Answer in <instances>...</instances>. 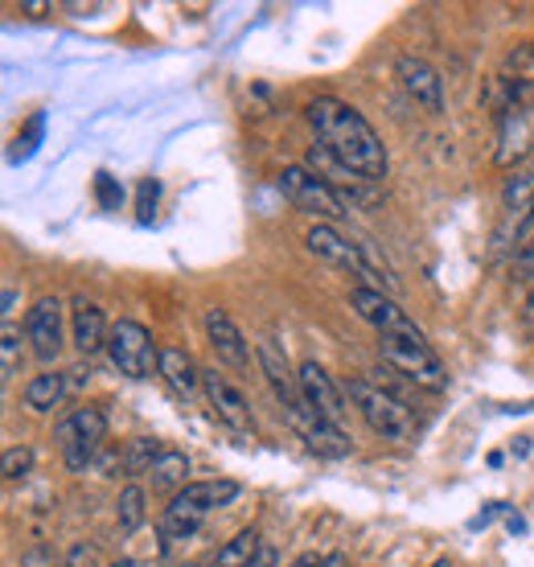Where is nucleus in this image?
<instances>
[{
  "label": "nucleus",
  "instance_id": "obj_1",
  "mask_svg": "<svg viewBox=\"0 0 534 567\" xmlns=\"http://www.w3.org/2000/svg\"><path fill=\"white\" fill-rule=\"evenodd\" d=\"M305 120L309 128L317 132V144L329 148L350 173H358L362 182L379 185L387 173H391V156H387V144L370 120H366L353 103L338 100V95H317V100L305 107Z\"/></svg>",
  "mask_w": 534,
  "mask_h": 567
},
{
  "label": "nucleus",
  "instance_id": "obj_2",
  "mask_svg": "<svg viewBox=\"0 0 534 567\" xmlns=\"http://www.w3.org/2000/svg\"><path fill=\"white\" fill-rule=\"evenodd\" d=\"M239 494H243V485L226 482V477H218V482H189L182 494H173V502L165 506V514H161V535H165V539H194L197 530H202V523H206L214 511L230 506Z\"/></svg>",
  "mask_w": 534,
  "mask_h": 567
},
{
  "label": "nucleus",
  "instance_id": "obj_3",
  "mask_svg": "<svg viewBox=\"0 0 534 567\" xmlns=\"http://www.w3.org/2000/svg\"><path fill=\"white\" fill-rule=\"evenodd\" d=\"M346 395H350V403L358 408V415L370 424L374 436L391 440V444H408V440H415V415H411L391 391H382L379 383H370V379H350V383H346Z\"/></svg>",
  "mask_w": 534,
  "mask_h": 567
},
{
  "label": "nucleus",
  "instance_id": "obj_4",
  "mask_svg": "<svg viewBox=\"0 0 534 567\" xmlns=\"http://www.w3.org/2000/svg\"><path fill=\"white\" fill-rule=\"evenodd\" d=\"M379 354L394 374H403L408 383L423 386V391H444L449 386V370H444L440 354L423 333L420 338H379Z\"/></svg>",
  "mask_w": 534,
  "mask_h": 567
},
{
  "label": "nucleus",
  "instance_id": "obj_5",
  "mask_svg": "<svg viewBox=\"0 0 534 567\" xmlns=\"http://www.w3.org/2000/svg\"><path fill=\"white\" fill-rule=\"evenodd\" d=\"M54 440L58 449H62V461L71 473H86V468L95 465L99 449H103V440H107V415L103 408H74L71 415H62L54 427Z\"/></svg>",
  "mask_w": 534,
  "mask_h": 567
},
{
  "label": "nucleus",
  "instance_id": "obj_6",
  "mask_svg": "<svg viewBox=\"0 0 534 567\" xmlns=\"http://www.w3.org/2000/svg\"><path fill=\"white\" fill-rule=\"evenodd\" d=\"M276 185H280V194L292 202L296 210L312 214V218H321L329 227H333L338 218H346V198H341L325 177H317L309 165H288V169L276 177Z\"/></svg>",
  "mask_w": 534,
  "mask_h": 567
},
{
  "label": "nucleus",
  "instance_id": "obj_7",
  "mask_svg": "<svg viewBox=\"0 0 534 567\" xmlns=\"http://www.w3.org/2000/svg\"><path fill=\"white\" fill-rule=\"evenodd\" d=\"M161 350L165 346H156V338L141 321H115L112 326V338H107V358H112V367L124 374V379H153V370H161Z\"/></svg>",
  "mask_w": 534,
  "mask_h": 567
},
{
  "label": "nucleus",
  "instance_id": "obj_8",
  "mask_svg": "<svg viewBox=\"0 0 534 567\" xmlns=\"http://www.w3.org/2000/svg\"><path fill=\"white\" fill-rule=\"evenodd\" d=\"M25 341L33 346V358L54 367L66 346V305L58 297H38L25 312Z\"/></svg>",
  "mask_w": 534,
  "mask_h": 567
},
{
  "label": "nucleus",
  "instance_id": "obj_9",
  "mask_svg": "<svg viewBox=\"0 0 534 567\" xmlns=\"http://www.w3.org/2000/svg\"><path fill=\"white\" fill-rule=\"evenodd\" d=\"M353 312L362 317L370 329H379V338H420L423 329L408 317V309H399V300L379 288H353L350 292Z\"/></svg>",
  "mask_w": 534,
  "mask_h": 567
},
{
  "label": "nucleus",
  "instance_id": "obj_10",
  "mask_svg": "<svg viewBox=\"0 0 534 567\" xmlns=\"http://www.w3.org/2000/svg\"><path fill=\"white\" fill-rule=\"evenodd\" d=\"M305 243H309V251L317 259H325V264H333V268L350 271V276L366 280V288H379L374 271H370V259H366V251H362V243L346 239L338 227H329V223H317V227L305 235Z\"/></svg>",
  "mask_w": 534,
  "mask_h": 567
},
{
  "label": "nucleus",
  "instance_id": "obj_11",
  "mask_svg": "<svg viewBox=\"0 0 534 567\" xmlns=\"http://www.w3.org/2000/svg\"><path fill=\"white\" fill-rule=\"evenodd\" d=\"M202 391H206V403H210L214 420L230 432H239V436H255V415H251V403L243 395L239 386L223 379L218 370H206L202 374Z\"/></svg>",
  "mask_w": 534,
  "mask_h": 567
},
{
  "label": "nucleus",
  "instance_id": "obj_12",
  "mask_svg": "<svg viewBox=\"0 0 534 567\" xmlns=\"http://www.w3.org/2000/svg\"><path fill=\"white\" fill-rule=\"evenodd\" d=\"M296 379H300V395H305V403H309L312 412L321 415V420H329L333 427H346V391H341L333 379H329V370L317 367V362H300L296 367Z\"/></svg>",
  "mask_w": 534,
  "mask_h": 567
},
{
  "label": "nucleus",
  "instance_id": "obj_13",
  "mask_svg": "<svg viewBox=\"0 0 534 567\" xmlns=\"http://www.w3.org/2000/svg\"><path fill=\"white\" fill-rule=\"evenodd\" d=\"M394 74H399V86L408 91V100L415 107H423L428 115H440L444 112V79L432 62H423L415 54H403L394 62Z\"/></svg>",
  "mask_w": 534,
  "mask_h": 567
},
{
  "label": "nucleus",
  "instance_id": "obj_14",
  "mask_svg": "<svg viewBox=\"0 0 534 567\" xmlns=\"http://www.w3.org/2000/svg\"><path fill=\"white\" fill-rule=\"evenodd\" d=\"M255 358H259V370H264L267 386L276 391V399H280L284 415L292 420V415H300L309 403H305V395H300V379H296V370L288 367V358H284V350L276 346V341H259L255 346Z\"/></svg>",
  "mask_w": 534,
  "mask_h": 567
},
{
  "label": "nucleus",
  "instance_id": "obj_15",
  "mask_svg": "<svg viewBox=\"0 0 534 567\" xmlns=\"http://www.w3.org/2000/svg\"><path fill=\"white\" fill-rule=\"evenodd\" d=\"M288 424H292L296 436L305 440V449H309V453L325 456V461H341V456H350V436H346V427H333L329 420H321V415L312 412V408H305L300 415H292Z\"/></svg>",
  "mask_w": 534,
  "mask_h": 567
},
{
  "label": "nucleus",
  "instance_id": "obj_16",
  "mask_svg": "<svg viewBox=\"0 0 534 567\" xmlns=\"http://www.w3.org/2000/svg\"><path fill=\"white\" fill-rule=\"evenodd\" d=\"M206 338H210L218 362H226L230 370L251 367V346H247L243 329L230 321V312L226 309H206Z\"/></svg>",
  "mask_w": 534,
  "mask_h": 567
},
{
  "label": "nucleus",
  "instance_id": "obj_17",
  "mask_svg": "<svg viewBox=\"0 0 534 567\" xmlns=\"http://www.w3.org/2000/svg\"><path fill=\"white\" fill-rule=\"evenodd\" d=\"M71 338H74V350H79L83 358H95L99 350H107L112 326H107V317H103V309H99L95 300L74 297V305H71Z\"/></svg>",
  "mask_w": 534,
  "mask_h": 567
},
{
  "label": "nucleus",
  "instance_id": "obj_18",
  "mask_svg": "<svg viewBox=\"0 0 534 567\" xmlns=\"http://www.w3.org/2000/svg\"><path fill=\"white\" fill-rule=\"evenodd\" d=\"M534 141V107L526 103H510L506 112H502V144H497V165H510V161H518Z\"/></svg>",
  "mask_w": 534,
  "mask_h": 567
},
{
  "label": "nucleus",
  "instance_id": "obj_19",
  "mask_svg": "<svg viewBox=\"0 0 534 567\" xmlns=\"http://www.w3.org/2000/svg\"><path fill=\"white\" fill-rule=\"evenodd\" d=\"M165 383H170V391H177V395H194L197 386H202V374L206 370H197V362L185 350H177V346H165L161 350V370H156Z\"/></svg>",
  "mask_w": 534,
  "mask_h": 567
},
{
  "label": "nucleus",
  "instance_id": "obj_20",
  "mask_svg": "<svg viewBox=\"0 0 534 567\" xmlns=\"http://www.w3.org/2000/svg\"><path fill=\"white\" fill-rule=\"evenodd\" d=\"M148 482H153L156 494H182L189 485V456L177 453V449H165L156 456V465L148 468Z\"/></svg>",
  "mask_w": 534,
  "mask_h": 567
},
{
  "label": "nucleus",
  "instance_id": "obj_21",
  "mask_svg": "<svg viewBox=\"0 0 534 567\" xmlns=\"http://www.w3.org/2000/svg\"><path fill=\"white\" fill-rule=\"evenodd\" d=\"M62 395H66V374H58V370H42V374H33L25 383L29 412H54Z\"/></svg>",
  "mask_w": 534,
  "mask_h": 567
},
{
  "label": "nucleus",
  "instance_id": "obj_22",
  "mask_svg": "<svg viewBox=\"0 0 534 567\" xmlns=\"http://www.w3.org/2000/svg\"><path fill=\"white\" fill-rule=\"evenodd\" d=\"M144 518H148V494H144V485H124L120 489V502H115V523H120V530L124 535H136L144 526Z\"/></svg>",
  "mask_w": 534,
  "mask_h": 567
},
{
  "label": "nucleus",
  "instance_id": "obj_23",
  "mask_svg": "<svg viewBox=\"0 0 534 567\" xmlns=\"http://www.w3.org/2000/svg\"><path fill=\"white\" fill-rule=\"evenodd\" d=\"M264 551V543H259V530H239L235 539H226L214 555L210 567H251L255 555Z\"/></svg>",
  "mask_w": 534,
  "mask_h": 567
},
{
  "label": "nucleus",
  "instance_id": "obj_24",
  "mask_svg": "<svg viewBox=\"0 0 534 567\" xmlns=\"http://www.w3.org/2000/svg\"><path fill=\"white\" fill-rule=\"evenodd\" d=\"M161 453H165V449H161V440L141 436V440H132V444H127V453L120 456V465H124L127 477H141V473H148V468L156 465V456Z\"/></svg>",
  "mask_w": 534,
  "mask_h": 567
},
{
  "label": "nucleus",
  "instance_id": "obj_25",
  "mask_svg": "<svg viewBox=\"0 0 534 567\" xmlns=\"http://www.w3.org/2000/svg\"><path fill=\"white\" fill-rule=\"evenodd\" d=\"M21 329H17L13 317H4V329H0V367H4V383L21 374Z\"/></svg>",
  "mask_w": 534,
  "mask_h": 567
},
{
  "label": "nucleus",
  "instance_id": "obj_26",
  "mask_svg": "<svg viewBox=\"0 0 534 567\" xmlns=\"http://www.w3.org/2000/svg\"><path fill=\"white\" fill-rule=\"evenodd\" d=\"M502 206L510 214H522L526 206H534V173H514L502 189Z\"/></svg>",
  "mask_w": 534,
  "mask_h": 567
},
{
  "label": "nucleus",
  "instance_id": "obj_27",
  "mask_svg": "<svg viewBox=\"0 0 534 567\" xmlns=\"http://www.w3.org/2000/svg\"><path fill=\"white\" fill-rule=\"evenodd\" d=\"M29 473H33V449H25V444L4 449V477H9V482H21Z\"/></svg>",
  "mask_w": 534,
  "mask_h": 567
},
{
  "label": "nucleus",
  "instance_id": "obj_28",
  "mask_svg": "<svg viewBox=\"0 0 534 567\" xmlns=\"http://www.w3.org/2000/svg\"><path fill=\"white\" fill-rule=\"evenodd\" d=\"M156 202H161V185H156L153 177H144V182L136 185V218H141V223H153Z\"/></svg>",
  "mask_w": 534,
  "mask_h": 567
},
{
  "label": "nucleus",
  "instance_id": "obj_29",
  "mask_svg": "<svg viewBox=\"0 0 534 567\" xmlns=\"http://www.w3.org/2000/svg\"><path fill=\"white\" fill-rule=\"evenodd\" d=\"M42 128H45V120L42 115H33V120H29V128L17 136L13 161H29V156H33V148H38V141H42Z\"/></svg>",
  "mask_w": 534,
  "mask_h": 567
},
{
  "label": "nucleus",
  "instance_id": "obj_30",
  "mask_svg": "<svg viewBox=\"0 0 534 567\" xmlns=\"http://www.w3.org/2000/svg\"><path fill=\"white\" fill-rule=\"evenodd\" d=\"M95 194H99V206H103V210H120V202H124V189H115L112 173H99Z\"/></svg>",
  "mask_w": 534,
  "mask_h": 567
},
{
  "label": "nucleus",
  "instance_id": "obj_31",
  "mask_svg": "<svg viewBox=\"0 0 534 567\" xmlns=\"http://www.w3.org/2000/svg\"><path fill=\"white\" fill-rule=\"evenodd\" d=\"M62 567H103V559H99L95 543H74L71 551H66V564Z\"/></svg>",
  "mask_w": 534,
  "mask_h": 567
},
{
  "label": "nucleus",
  "instance_id": "obj_32",
  "mask_svg": "<svg viewBox=\"0 0 534 567\" xmlns=\"http://www.w3.org/2000/svg\"><path fill=\"white\" fill-rule=\"evenodd\" d=\"M21 567H58V555L45 547V543H38V547H29L25 555H21Z\"/></svg>",
  "mask_w": 534,
  "mask_h": 567
},
{
  "label": "nucleus",
  "instance_id": "obj_33",
  "mask_svg": "<svg viewBox=\"0 0 534 567\" xmlns=\"http://www.w3.org/2000/svg\"><path fill=\"white\" fill-rule=\"evenodd\" d=\"M518 276L531 280L534 276V243H522V256H518Z\"/></svg>",
  "mask_w": 534,
  "mask_h": 567
},
{
  "label": "nucleus",
  "instance_id": "obj_34",
  "mask_svg": "<svg viewBox=\"0 0 534 567\" xmlns=\"http://www.w3.org/2000/svg\"><path fill=\"white\" fill-rule=\"evenodd\" d=\"M251 567H280V551H276V547H264V551L255 555Z\"/></svg>",
  "mask_w": 534,
  "mask_h": 567
},
{
  "label": "nucleus",
  "instance_id": "obj_35",
  "mask_svg": "<svg viewBox=\"0 0 534 567\" xmlns=\"http://www.w3.org/2000/svg\"><path fill=\"white\" fill-rule=\"evenodd\" d=\"M522 326H526V333L534 338V288H531V297H526V309H522Z\"/></svg>",
  "mask_w": 534,
  "mask_h": 567
},
{
  "label": "nucleus",
  "instance_id": "obj_36",
  "mask_svg": "<svg viewBox=\"0 0 534 567\" xmlns=\"http://www.w3.org/2000/svg\"><path fill=\"white\" fill-rule=\"evenodd\" d=\"M321 567H350V564H346V555H341V551H329L321 559Z\"/></svg>",
  "mask_w": 534,
  "mask_h": 567
},
{
  "label": "nucleus",
  "instance_id": "obj_37",
  "mask_svg": "<svg viewBox=\"0 0 534 567\" xmlns=\"http://www.w3.org/2000/svg\"><path fill=\"white\" fill-rule=\"evenodd\" d=\"M112 567H141V564H136V559H115Z\"/></svg>",
  "mask_w": 534,
  "mask_h": 567
},
{
  "label": "nucleus",
  "instance_id": "obj_38",
  "mask_svg": "<svg viewBox=\"0 0 534 567\" xmlns=\"http://www.w3.org/2000/svg\"><path fill=\"white\" fill-rule=\"evenodd\" d=\"M432 567H452V564H449V559H437V564H432Z\"/></svg>",
  "mask_w": 534,
  "mask_h": 567
},
{
  "label": "nucleus",
  "instance_id": "obj_39",
  "mask_svg": "<svg viewBox=\"0 0 534 567\" xmlns=\"http://www.w3.org/2000/svg\"><path fill=\"white\" fill-rule=\"evenodd\" d=\"M182 567H202V564H182Z\"/></svg>",
  "mask_w": 534,
  "mask_h": 567
}]
</instances>
